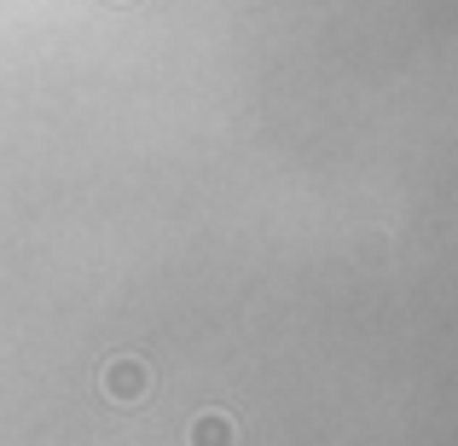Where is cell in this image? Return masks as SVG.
Here are the masks:
<instances>
[{"instance_id":"cell-2","label":"cell","mask_w":458,"mask_h":446,"mask_svg":"<svg viewBox=\"0 0 458 446\" xmlns=\"http://www.w3.org/2000/svg\"><path fill=\"white\" fill-rule=\"evenodd\" d=\"M191 446H233V424L226 417H198V429H191Z\"/></svg>"},{"instance_id":"cell-1","label":"cell","mask_w":458,"mask_h":446,"mask_svg":"<svg viewBox=\"0 0 458 446\" xmlns=\"http://www.w3.org/2000/svg\"><path fill=\"white\" fill-rule=\"evenodd\" d=\"M111 394L123 400V394H146V366L140 359H116L111 366Z\"/></svg>"}]
</instances>
